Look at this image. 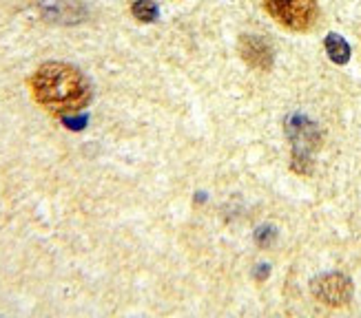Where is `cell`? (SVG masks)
Listing matches in <instances>:
<instances>
[{
  "label": "cell",
  "mask_w": 361,
  "mask_h": 318,
  "mask_svg": "<svg viewBox=\"0 0 361 318\" xmlns=\"http://www.w3.org/2000/svg\"><path fill=\"white\" fill-rule=\"evenodd\" d=\"M239 51H242V58L246 62L255 69H270V65H273V51H270V47L262 38L244 36L242 44H239Z\"/></svg>",
  "instance_id": "cell-4"
},
{
  "label": "cell",
  "mask_w": 361,
  "mask_h": 318,
  "mask_svg": "<svg viewBox=\"0 0 361 318\" xmlns=\"http://www.w3.org/2000/svg\"><path fill=\"white\" fill-rule=\"evenodd\" d=\"M266 11L289 32H308L317 20V0H264Z\"/></svg>",
  "instance_id": "cell-2"
},
{
  "label": "cell",
  "mask_w": 361,
  "mask_h": 318,
  "mask_svg": "<svg viewBox=\"0 0 361 318\" xmlns=\"http://www.w3.org/2000/svg\"><path fill=\"white\" fill-rule=\"evenodd\" d=\"M131 11H133V16L138 18L140 22H153V20H158V5L153 3V0H135Z\"/></svg>",
  "instance_id": "cell-6"
},
{
  "label": "cell",
  "mask_w": 361,
  "mask_h": 318,
  "mask_svg": "<svg viewBox=\"0 0 361 318\" xmlns=\"http://www.w3.org/2000/svg\"><path fill=\"white\" fill-rule=\"evenodd\" d=\"M32 93L40 106L56 115L78 113L91 100V84L84 73L65 62L42 65L32 78Z\"/></svg>",
  "instance_id": "cell-1"
},
{
  "label": "cell",
  "mask_w": 361,
  "mask_h": 318,
  "mask_svg": "<svg viewBox=\"0 0 361 318\" xmlns=\"http://www.w3.org/2000/svg\"><path fill=\"white\" fill-rule=\"evenodd\" d=\"M324 44H326L328 58L333 60L335 65H346L350 60V47H348V42H346L339 34H330Z\"/></svg>",
  "instance_id": "cell-5"
},
{
  "label": "cell",
  "mask_w": 361,
  "mask_h": 318,
  "mask_svg": "<svg viewBox=\"0 0 361 318\" xmlns=\"http://www.w3.org/2000/svg\"><path fill=\"white\" fill-rule=\"evenodd\" d=\"M312 296L326 303V305H346L353 296V283L343 274H322L310 285Z\"/></svg>",
  "instance_id": "cell-3"
}]
</instances>
